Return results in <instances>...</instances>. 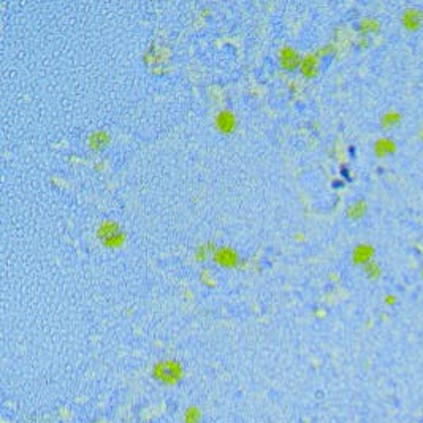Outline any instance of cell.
Listing matches in <instances>:
<instances>
[{
  "instance_id": "cell-1",
  "label": "cell",
  "mask_w": 423,
  "mask_h": 423,
  "mask_svg": "<svg viewBox=\"0 0 423 423\" xmlns=\"http://www.w3.org/2000/svg\"><path fill=\"white\" fill-rule=\"evenodd\" d=\"M97 235H99V238L105 244H108V248H119L125 239V235L119 227V224L111 219H106L99 225Z\"/></svg>"
},
{
  "instance_id": "cell-2",
  "label": "cell",
  "mask_w": 423,
  "mask_h": 423,
  "mask_svg": "<svg viewBox=\"0 0 423 423\" xmlns=\"http://www.w3.org/2000/svg\"><path fill=\"white\" fill-rule=\"evenodd\" d=\"M214 125H216V128L219 130L220 133L232 135L235 130H236V127H238V119L233 115V111L222 109V111L217 113L216 118H214Z\"/></svg>"
},
{
  "instance_id": "cell-3",
  "label": "cell",
  "mask_w": 423,
  "mask_h": 423,
  "mask_svg": "<svg viewBox=\"0 0 423 423\" xmlns=\"http://www.w3.org/2000/svg\"><path fill=\"white\" fill-rule=\"evenodd\" d=\"M279 63L285 72H294L301 65V57L292 46H282L279 51Z\"/></svg>"
},
{
  "instance_id": "cell-4",
  "label": "cell",
  "mask_w": 423,
  "mask_h": 423,
  "mask_svg": "<svg viewBox=\"0 0 423 423\" xmlns=\"http://www.w3.org/2000/svg\"><path fill=\"white\" fill-rule=\"evenodd\" d=\"M319 57L320 56L317 53H309L301 59L300 70H301V75L304 78L313 79V78L317 76V73H319Z\"/></svg>"
},
{
  "instance_id": "cell-5",
  "label": "cell",
  "mask_w": 423,
  "mask_h": 423,
  "mask_svg": "<svg viewBox=\"0 0 423 423\" xmlns=\"http://www.w3.org/2000/svg\"><path fill=\"white\" fill-rule=\"evenodd\" d=\"M401 23H403V27L409 32H417L423 21H421V11L415 10V8H408L403 16H401Z\"/></svg>"
},
{
  "instance_id": "cell-6",
  "label": "cell",
  "mask_w": 423,
  "mask_h": 423,
  "mask_svg": "<svg viewBox=\"0 0 423 423\" xmlns=\"http://www.w3.org/2000/svg\"><path fill=\"white\" fill-rule=\"evenodd\" d=\"M396 143L392 138H379L376 143H374V154H376L379 159L393 155L396 152Z\"/></svg>"
},
{
  "instance_id": "cell-7",
  "label": "cell",
  "mask_w": 423,
  "mask_h": 423,
  "mask_svg": "<svg viewBox=\"0 0 423 423\" xmlns=\"http://www.w3.org/2000/svg\"><path fill=\"white\" fill-rule=\"evenodd\" d=\"M109 133L106 132V130H95V132H92L87 138V143H89V148L94 149V151H102L105 149L106 146L109 144Z\"/></svg>"
},
{
  "instance_id": "cell-8",
  "label": "cell",
  "mask_w": 423,
  "mask_h": 423,
  "mask_svg": "<svg viewBox=\"0 0 423 423\" xmlns=\"http://www.w3.org/2000/svg\"><path fill=\"white\" fill-rule=\"evenodd\" d=\"M366 209H368V206H366L365 200H357L347 208V217L350 220H360V219L365 217Z\"/></svg>"
},
{
  "instance_id": "cell-9",
  "label": "cell",
  "mask_w": 423,
  "mask_h": 423,
  "mask_svg": "<svg viewBox=\"0 0 423 423\" xmlns=\"http://www.w3.org/2000/svg\"><path fill=\"white\" fill-rule=\"evenodd\" d=\"M381 29V23L374 18H363L360 23H359V30L360 34L363 35H368V34H376Z\"/></svg>"
},
{
  "instance_id": "cell-10",
  "label": "cell",
  "mask_w": 423,
  "mask_h": 423,
  "mask_svg": "<svg viewBox=\"0 0 423 423\" xmlns=\"http://www.w3.org/2000/svg\"><path fill=\"white\" fill-rule=\"evenodd\" d=\"M401 113L399 111H395V109H390V111H387L385 115L382 116V119H381V125L384 127V128H393V127H396L399 122H401Z\"/></svg>"
},
{
  "instance_id": "cell-11",
  "label": "cell",
  "mask_w": 423,
  "mask_h": 423,
  "mask_svg": "<svg viewBox=\"0 0 423 423\" xmlns=\"http://www.w3.org/2000/svg\"><path fill=\"white\" fill-rule=\"evenodd\" d=\"M214 258L217 262L224 263V265H233L235 260H236V254L233 249H229V248H220L216 254H214Z\"/></svg>"
},
{
  "instance_id": "cell-12",
  "label": "cell",
  "mask_w": 423,
  "mask_h": 423,
  "mask_svg": "<svg viewBox=\"0 0 423 423\" xmlns=\"http://www.w3.org/2000/svg\"><path fill=\"white\" fill-rule=\"evenodd\" d=\"M371 254H372V248L368 246V244H362V246H359L355 249L353 257H355L357 262H365V260H368L371 257Z\"/></svg>"
},
{
  "instance_id": "cell-13",
  "label": "cell",
  "mask_w": 423,
  "mask_h": 423,
  "mask_svg": "<svg viewBox=\"0 0 423 423\" xmlns=\"http://www.w3.org/2000/svg\"><path fill=\"white\" fill-rule=\"evenodd\" d=\"M421 21H423V11H421Z\"/></svg>"
},
{
  "instance_id": "cell-14",
  "label": "cell",
  "mask_w": 423,
  "mask_h": 423,
  "mask_svg": "<svg viewBox=\"0 0 423 423\" xmlns=\"http://www.w3.org/2000/svg\"><path fill=\"white\" fill-rule=\"evenodd\" d=\"M421 141H423V132H421Z\"/></svg>"
}]
</instances>
